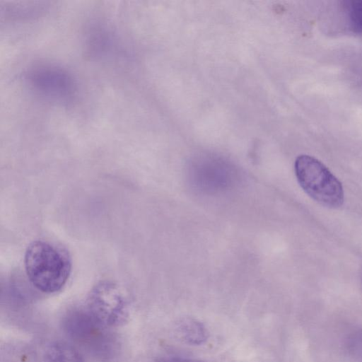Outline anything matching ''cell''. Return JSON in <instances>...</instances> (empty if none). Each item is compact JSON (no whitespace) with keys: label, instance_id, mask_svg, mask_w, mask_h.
Instances as JSON below:
<instances>
[{"label":"cell","instance_id":"52a82bcc","mask_svg":"<svg viewBox=\"0 0 362 362\" xmlns=\"http://www.w3.org/2000/svg\"><path fill=\"white\" fill-rule=\"evenodd\" d=\"M166 362H201V361L175 357V358H170V360H168Z\"/></svg>","mask_w":362,"mask_h":362},{"label":"cell","instance_id":"277c9868","mask_svg":"<svg viewBox=\"0 0 362 362\" xmlns=\"http://www.w3.org/2000/svg\"><path fill=\"white\" fill-rule=\"evenodd\" d=\"M175 329L178 337L189 344L199 345L208 338V332L205 327L194 319L181 320L177 324Z\"/></svg>","mask_w":362,"mask_h":362},{"label":"cell","instance_id":"5b68a950","mask_svg":"<svg viewBox=\"0 0 362 362\" xmlns=\"http://www.w3.org/2000/svg\"><path fill=\"white\" fill-rule=\"evenodd\" d=\"M44 362H84L78 351L71 345L55 341L46 349Z\"/></svg>","mask_w":362,"mask_h":362},{"label":"cell","instance_id":"3957f363","mask_svg":"<svg viewBox=\"0 0 362 362\" xmlns=\"http://www.w3.org/2000/svg\"><path fill=\"white\" fill-rule=\"evenodd\" d=\"M91 315L103 325L117 327L126 324L129 318L128 298L117 284L103 281L90 290L86 300Z\"/></svg>","mask_w":362,"mask_h":362},{"label":"cell","instance_id":"7a4b0ae2","mask_svg":"<svg viewBox=\"0 0 362 362\" xmlns=\"http://www.w3.org/2000/svg\"><path fill=\"white\" fill-rule=\"evenodd\" d=\"M294 169L300 186L312 199L329 208L341 206L342 185L322 162L309 155H300L296 159Z\"/></svg>","mask_w":362,"mask_h":362},{"label":"cell","instance_id":"6da1fadb","mask_svg":"<svg viewBox=\"0 0 362 362\" xmlns=\"http://www.w3.org/2000/svg\"><path fill=\"white\" fill-rule=\"evenodd\" d=\"M24 265L30 283L46 293L61 290L71 272V260L68 252L43 240L33 241L28 246Z\"/></svg>","mask_w":362,"mask_h":362},{"label":"cell","instance_id":"8992f818","mask_svg":"<svg viewBox=\"0 0 362 362\" xmlns=\"http://www.w3.org/2000/svg\"><path fill=\"white\" fill-rule=\"evenodd\" d=\"M349 28L356 33H362V0L342 1Z\"/></svg>","mask_w":362,"mask_h":362},{"label":"cell","instance_id":"ba28073f","mask_svg":"<svg viewBox=\"0 0 362 362\" xmlns=\"http://www.w3.org/2000/svg\"><path fill=\"white\" fill-rule=\"evenodd\" d=\"M361 277H362V274H361Z\"/></svg>","mask_w":362,"mask_h":362}]
</instances>
